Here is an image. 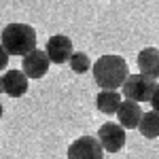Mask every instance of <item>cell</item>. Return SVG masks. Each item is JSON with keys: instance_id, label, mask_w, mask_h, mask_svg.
I'll use <instances>...</instances> for the list:
<instances>
[{"instance_id": "cell-1", "label": "cell", "mask_w": 159, "mask_h": 159, "mask_svg": "<svg viewBox=\"0 0 159 159\" xmlns=\"http://www.w3.org/2000/svg\"><path fill=\"white\" fill-rule=\"evenodd\" d=\"M91 70H93V79H96L98 87L106 89V91H117L129 76L127 61L121 55H102L93 64Z\"/></svg>"}, {"instance_id": "cell-2", "label": "cell", "mask_w": 159, "mask_h": 159, "mask_svg": "<svg viewBox=\"0 0 159 159\" xmlns=\"http://www.w3.org/2000/svg\"><path fill=\"white\" fill-rule=\"evenodd\" d=\"M0 43L9 55H28L36 49V30L28 24H9L0 32Z\"/></svg>"}, {"instance_id": "cell-3", "label": "cell", "mask_w": 159, "mask_h": 159, "mask_svg": "<svg viewBox=\"0 0 159 159\" xmlns=\"http://www.w3.org/2000/svg\"><path fill=\"white\" fill-rule=\"evenodd\" d=\"M155 89H157V81L155 79L138 72V74H129L127 81L123 83V96H125V100L142 104V102H151L153 100Z\"/></svg>"}, {"instance_id": "cell-4", "label": "cell", "mask_w": 159, "mask_h": 159, "mask_svg": "<svg viewBox=\"0 0 159 159\" xmlns=\"http://www.w3.org/2000/svg\"><path fill=\"white\" fill-rule=\"evenodd\" d=\"M96 138L100 140V144L106 153H119L125 147V127L119 123L106 121L104 125H100Z\"/></svg>"}, {"instance_id": "cell-5", "label": "cell", "mask_w": 159, "mask_h": 159, "mask_svg": "<svg viewBox=\"0 0 159 159\" xmlns=\"http://www.w3.org/2000/svg\"><path fill=\"white\" fill-rule=\"evenodd\" d=\"M68 159H104V148L98 138L81 136L68 147Z\"/></svg>"}, {"instance_id": "cell-6", "label": "cell", "mask_w": 159, "mask_h": 159, "mask_svg": "<svg viewBox=\"0 0 159 159\" xmlns=\"http://www.w3.org/2000/svg\"><path fill=\"white\" fill-rule=\"evenodd\" d=\"M49 66H51V60L45 49H34L21 61V70L25 72L28 79H43L49 72Z\"/></svg>"}, {"instance_id": "cell-7", "label": "cell", "mask_w": 159, "mask_h": 159, "mask_svg": "<svg viewBox=\"0 0 159 159\" xmlns=\"http://www.w3.org/2000/svg\"><path fill=\"white\" fill-rule=\"evenodd\" d=\"M47 55H49L51 64H68L70 57H72V40L64 34H55L47 40Z\"/></svg>"}, {"instance_id": "cell-8", "label": "cell", "mask_w": 159, "mask_h": 159, "mask_svg": "<svg viewBox=\"0 0 159 159\" xmlns=\"http://www.w3.org/2000/svg\"><path fill=\"white\" fill-rule=\"evenodd\" d=\"M30 79L25 76L24 70H7L4 72V76H2V87H4V93L7 96H11V98H21V96H25L28 93V87H30V83H28Z\"/></svg>"}, {"instance_id": "cell-9", "label": "cell", "mask_w": 159, "mask_h": 159, "mask_svg": "<svg viewBox=\"0 0 159 159\" xmlns=\"http://www.w3.org/2000/svg\"><path fill=\"white\" fill-rule=\"evenodd\" d=\"M142 110H140V104L138 102H132V100H123L121 108L117 112V119H119V125H123L125 129H136L140 125V119H142Z\"/></svg>"}, {"instance_id": "cell-10", "label": "cell", "mask_w": 159, "mask_h": 159, "mask_svg": "<svg viewBox=\"0 0 159 159\" xmlns=\"http://www.w3.org/2000/svg\"><path fill=\"white\" fill-rule=\"evenodd\" d=\"M138 68L140 72L151 76V79H159V49L157 47H144L138 53Z\"/></svg>"}, {"instance_id": "cell-11", "label": "cell", "mask_w": 159, "mask_h": 159, "mask_svg": "<svg viewBox=\"0 0 159 159\" xmlns=\"http://www.w3.org/2000/svg\"><path fill=\"white\" fill-rule=\"evenodd\" d=\"M121 104H123V100L117 91L102 89L98 96H96V106H98V110L102 115H117L119 108H121Z\"/></svg>"}, {"instance_id": "cell-12", "label": "cell", "mask_w": 159, "mask_h": 159, "mask_svg": "<svg viewBox=\"0 0 159 159\" xmlns=\"http://www.w3.org/2000/svg\"><path fill=\"white\" fill-rule=\"evenodd\" d=\"M138 129H140V134L144 136V138H159V112L155 110H148L142 115V119H140V125H138Z\"/></svg>"}, {"instance_id": "cell-13", "label": "cell", "mask_w": 159, "mask_h": 159, "mask_svg": "<svg viewBox=\"0 0 159 159\" xmlns=\"http://www.w3.org/2000/svg\"><path fill=\"white\" fill-rule=\"evenodd\" d=\"M68 66H70L72 72H76V74H85L89 68H93L91 61H89V55L83 53V51H74L72 57H70V61H68Z\"/></svg>"}, {"instance_id": "cell-14", "label": "cell", "mask_w": 159, "mask_h": 159, "mask_svg": "<svg viewBox=\"0 0 159 159\" xmlns=\"http://www.w3.org/2000/svg\"><path fill=\"white\" fill-rule=\"evenodd\" d=\"M7 66H9V53H7V49L0 43V70H4Z\"/></svg>"}, {"instance_id": "cell-15", "label": "cell", "mask_w": 159, "mask_h": 159, "mask_svg": "<svg viewBox=\"0 0 159 159\" xmlns=\"http://www.w3.org/2000/svg\"><path fill=\"white\" fill-rule=\"evenodd\" d=\"M151 106H153V110H155V112H159V85H157V89H155V93H153Z\"/></svg>"}, {"instance_id": "cell-16", "label": "cell", "mask_w": 159, "mask_h": 159, "mask_svg": "<svg viewBox=\"0 0 159 159\" xmlns=\"http://www.w3.org/2000/svg\"><path fill=\"white\" fill-rule=\"evenodd\" d=\"M4 91V87H2V76H0V93Z\"/></svg>"}, {"instance_id": "cell-17", "label": "cell", "mask_w": 159, "mask_h": 159, "mask_svg": "<svg viewBox=\"0 0 159 159\" xmlns=\"http://www.w3.org/2000/svg\"><path fill=\"white\" fill-rule=\"evenodd\" d=\"M2 115H4V108H2V104H0V119H2Z\"/></svg>"}]
</instances>
